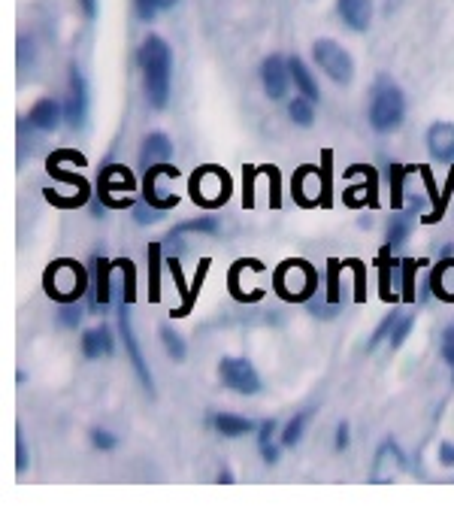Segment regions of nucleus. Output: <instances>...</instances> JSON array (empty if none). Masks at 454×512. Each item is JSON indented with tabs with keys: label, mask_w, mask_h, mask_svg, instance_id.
I'll list each match as a JSON object with an SVG mask.
<instances>
[{
	"label": "nucleus",
	"mask_w": 454,
	"mask_h": 512,
	"mask_svg": "<svg viewBox=\"0 0 454 512\" xmlns=\"http://www.w3.org/2000/svg\"><path fill=\"white\" fill-rule=\"evenodd\" d=\"M140 70H143V88L146 97L155 110H164L170 104V91H173V49L164 37L149 34L140 46Z\"/></svg>",
	"instance_id": "f257e3e1"
},
{
	"label": "nucleus",
	"mask_w": 454,
	"mask_h": 512,
	"mask_svg": "<svg viewBox=\"0 0 454 512\" xmlns=\"http://www.w3.org/2000/svg\"><path fill=\"white\" fill-rule=\"evenodd\" d=\"M406 119V97L403 88L397 82H391L388 76H382L373 88V100H370V128L376 134H391L403 125Z\"/></svg>",
	"instance_id": "f03ea898"
},
{
	"label": "nucleus",
	"mask_w": 454,
	"mask_h": 512,
	"mask_svg": "<svg viewBox=\"0 0 454 512\" xmlns=\"http://www.w3.org/2000/svg\"><path fill=\"white\" fill-rule=\"evenodd\" d=\"M276 294L288 303H309L318 294V270L303 258H288L273 276Z\"/></svg>",
	"instance_id": "7ed1b4c3"
},
{
	"label": "nucleus",
	"mask_w": 454,
	"mask_h": 512,
	"mask_svg": "<svg viewBox=\"0 0 454 512\" xmlns=\"http://www.w3.org/2000/svg\"><path fill=\"white\" fill-rule=\"evenodd\" d=\"M43 288L52 300L58 303H73L88 291V276L85 267L73 258H58L49 264L46 276H43Z\"/></svg>",
	"instance_id": "20e7f679"
},
{
	"label": "nucleus",
	"mask_w": 454,
	"mask_h": 512,
	"mask_svg": "<svg viewBox=\"0 0 454 512\" xmlns=\"http://www.w3.org/2000/svg\"><path fill=\"white\" fill-rule=\"evenodd\" d=\"M312 58L321 67V73H327V79H333L336 85H349L355 79L352 55L330 37H321V40L312 43Z\"/></svg>",
	"instance_id": "39448f33"
},
{
	"label": "nucleus",
	"mask_w": 454,
	"mask_h": 512,
	"mask_svg": "<svg viewBox=\"0 0 454 512\" xmlns=\"http://www.w3.org/2000/svg\"><path fill=\"white\" fill-rule=\"evenodd\" d=\"M191 197L197 207L215 210L231 197V179H227V173L221 167H200L191 176Z\"/></svg>",
	"instance_id": "423d86ee"
},
{
	"label": "nucleus",
	"mask_w": 454,
	"mask_h": 512,
	"mask_svg": "<svg viewBox=\"0 0 454 512\" xmlns=\"http://www.w3.org/2000/svg\"><path fill=\"white\" fill-rule=\"evenodd\" d=\"M179 179V170L167 161V164H155L146 170V182H143V191H146V203L155 210H173L179 203V194L173 191V182Z\"/></svg>",
	"instance_id": "0eeeda50"
},
{
	"label": "nucleus",
	"mask_w": 454,
	"mask_h": 512,
	"mask_svg": "<svg viewBox=\"0 0 454 512\" xmlns=\"http://www.w3.org/2000/svg\"><path fill=\"white\" fill-rule=\"evenodd\" d=\"M218 376L221 382L237 391V394H261L264 382H261V373L255 370V364L249 358H221L218 361Z\"/></svg>",
	"instance_id": "6e6552de"
},
{
	"label": "nucleus",
	"mask_w": 454,
	"mask_h": 512,
	"mask_svg": "<svg viewBox=\"0 0 454 512\" xmlns=\"http://www.w3.org/2000/svg\"><path fill=\"white\" fill-rule=\"evenodd\" d=\"M134 191V176H131V170L128 167H106L103 173H100V200L106 203V207H112V210H125V207H131V194Z\"/></svg>",
	"instance_id": "1a4fd4ad"
},
{
	"label": "nucleus",
	"mask_w": 454,
	"mask_h": 512,
	"mask_svg": "<svg viewBox=\"0 0 454 512\" xmlns=\"http://www.w3.org/2000/svg\"><path fill=\"white\" fill-rule=\"evenodd\" d=\"M403 473H406V455H403V449L394 440H385L376 449V461H373V470H370V482L373 485H391Z\"/></svg>",
	"instance_id": "9d476101"
},
{
	"label": "nucleus",
	"mask_w": 454,
	"mask_h": 512,
	"mask_svg": "<svg viewBox=\"0 0 454 512\" xmlns=\"http://www.w3.org/2000/svg\"><path fill=\"white\" fill-rule=\"evenodd\" d=\"M261 85H264V94H267L270 100H285V97H288V88L294 85L288 58H282V55H267L264 64H261Z\"/></svg>",
	"instance_id": "9b49d317"
},
{
	"label": "nucleus",
	"mask_w": 454,
	"mask_h": 512,
	"mask_svg": "<svg viewBox=\"0 0 454 512\" xmlns=\"http://www.w3.org/2000/svg\"><path fill=\"white\" fill-rule=\"evenodd\" d=\"M88 119V82L82 70L73 64L70 67V91H67V104H64V122L70 128H82Z\"/></svg>",
	"instance_id": "f8f14e48"
},
{
	"label": "nucleus",
	"mask_w": 454,
	"mask_h": 512,
	"mask_svg": "<svg viewBox=\"0 0 454 512\" xmlns=\"http://www.w3.org/2000/svg\"><path fill=\"white\" fill-rule=\"evenodd\" d=\"M119 334H122V340H125V349H128V358H131V367H134L140 385L152 394V391H155V376H152V370H149V364H146V355H143V349H140V343H137V334H134V328H131V322H128L125 313L119 316Z\"/></svg>",
	"instance_id": "ddd939ff"
},
{
	"label": "nucleus",
	"mask_w": 454,
	"mask_h": 512,
	"mask_svg": "<svg viewBox=\"0 0 454 512\" xmlns=\"http://www.w3.org/2000/svg\"><path fill=\"white\" fill-rule=\"evenodd\" d=\"M321 194H327L324 176L315 167H300L294 176V200L300 207H315V203H327Z\"/></svg>",
	"instance_id": "4468645a"
},
{
	"label": "nucleus",
	"mask_w": 454,
	"mask_h": 512,
	"mask_svg": "<svg viewBox=\"0 0 454 512\" xmlns=\"http://www.w3.org/2000/svg\"><path fill=\"white\" fill-rule=\"evenodd\" d=\"M427 152L433 161H442V164H454V122H433L427 128Z\"/></svg>",
	"instance_id": "2eb2a0df"
},
{
	"label": "nucleus",
	"mask_w": 454,
	"mask_h": 512,
	"mask_svg": "<svg viewBox=\"0 0 454 512\" xmlns=\"http://www.w3.org/2000/svg\"><path fill=\"white\" fill-rule=\"evenodd\" d=\"M61 119H64V107L58 104L55 97H40L37 104L31 107V113H28L31 128H37L40 134H52V131H58Z\"/></svg>",
	"instance_id": "dca6fc26"
},
{
	"label": "nucleus",
	"mask_w": 454,
	"mask_h": 512,
	"mask_svg": "<svg viewBox=\"0 0 454 512\" xmlns=\"http://www.w3.org/2000/svg\"><path fill=\"white\" fill-rule=\"evenodd\" d=\"M336 13L346 28L364 34L373 22V0H336Z\"/></svg>",
	"instance_id": "f3484780"
},
{
	"label": "nucleus",
	"mask_w": 454,
	"mask_h": 512,
	"mask_svg": "<svg viewBox=\"0 0 454 512\" xmlns=\"http://www.w3.org/2000/svg\"><path fill=\"white\" fill-rule=\"evenodd\" d=\"M82 355L88 361H97V358H109L112 352H116V337H112V331L106 325H97V328H88L82 334Z\"/></svg>",
	"instance_id": "a211bd4d"
},
{
	"label": "nucleus",
	"mask_w": 454,
	"mask_h": 512,
	"mask_svg": "<svg viewBox=\"0 0 454 512\" xmlns=\"http://www.w3.org/2000/svg\"><path fill=\"white\" fill-rule=\"evenodd\" d=\"M116 264H109L106 258L94 261V294H91V306H109L112 303V291H116Z\"/></svg>",
	"instance_id": "6ab92c4d"
},
{
	"label": "nucleus",
	"mask_w": 454,
	"mask_h": 512,
	"mask_svg": "<svg viewBox=\"0 0 454 512\" xmlns=\"http://www.w3.org/2000/svg\"><path fill=\"white\" fill-rule=\"evenodd\" d=\"M430 291H433V297L454 303V255L439 258V264L430 273Z\"/></svg>",
	"instance_id": "aec40b11"
},
{
	"label": "nucleus",
	"mask_w": 454,
	"mask_h": 512,
	"mask_svg": "<svg viewBox=\"0 0 454 512\" xmlns=\"http://www.w3.org/2000/svg\"><path fill=\"white\" fill-rule=\"evenodd\" d=\"M173 158V143L164 131H152L146 140H143V149H140V161L143 167H155V164H167Z\"/></svg>",
	"instance_id": "412c9836"
},
{
	"label": "nucleus",
	"mask_w": 454,
	"mask_h": 512,
	"mask_svg": "<svg viewBox=\"0 0 454 512\" xmlns=\"http://www.w3.org/2000/svg\"><path fill=\"white\" fill-rule=\"evenodd\" d=\"M212 428L227 440H237V437H246V434L258 431V425L252 419H243V416H234V413H215Z\"/></svg>",
	"instance_id": "4be33fe9"
},
{
	"label": "nucleus",
	"mask_w": 454,
	"mask_h": 512,
	"mask_svg": "<svg viewBox=\"0 0 454 512\" xmlns=\"http://www.w3.org/2000/svg\"><path fill=\"white\" fill-rule=\"evenodd\" d=\"M288 64H291V79H294V85H297V94H303V97H309L312 104H318V82H315V76H312V70L294 55V58H288Z\"/></svg>",
	"instance_id": "5701e85b"
},
{
	"label": "nucleus",
	"mask_w": 454,
	"mask_h": 512,
	"mask_svg": "<svg viewBox=\"0 0 454 512\" xmlns=\"http://www.w3.org/2000/svg\"><path fill=\"white\" fill-rule=\"evenodd\" d=\"M185 234H221V225H218V219H191V222L176 225V228L167 234V243H173V240H179V237H185Z\"/></svg>",
	"instance_id": "b1692460"
},
{
	"label": "nucleus",
	"mask_w": 454,
	"mask_h": 512,
	"mask_svg": "<svg viewBox=\"0 0 454 512\" xmlns=\"http://www.w3.org/2000/svg\"><path fill=\"white\" fill-rule=\"evenodd\" d=\"M288 116H291V122L297 128H312V122H315V104H312L309 97L297 94L291 104H288Z\"/></svg>",
	"instance_id": "393cba45"
},
{
	"label": "nucleus",
	"mask_w": 454,
	"mask_h": 512,
	"mask_svg": "<svg viewBox=\"0 0 454 512\" xmlns=\"http://www.w3.org/2000/svg\"><path fill=\"white\" fill-rule=\"evenodd\" d=\"M409 234H412V210H409V213H400V216H397V219L388 225V234H385V243H388V249H394V246H403Z\"/></svg>",
	"instance_id": "a878e982"
},
{
	"label": "nucleus",
	"mask_w": 454,
	"mask_h": 512,
	"mask_svg": "<svg viewBox=\"0 0 454 512\" xmlns=\"http://www.w3.org/2000/svg\"><path fill=\"white\" fill-rule=\"evenodd\" d=\"M312 419V409H303V413H297L285 428H282V446H297L303 440V431Z\"/></svg>",
	"instance_id": "bb28decb"
},
{
	"label": "nucleus",
	"mask_w": 454,
	"mask_h": 512,
	"mask_svg": "<svg viewBox=\"0 0 454 512\" xmlns=\"http://www.w3.org/2000/svg\"><path fill=\"white\" fill-rule=\"evenodd\" d=\"M179 4V0H134V13L140 22H155L158 13L164 10H173Z\"/></svg>",
	"instance_id": "cd10ccee"
},
{
	"label": "nucleus",
	"mask_w": 454,
	"mask_h": 512,
	"mask_svg": "<svg viewBox=\"0 0 454 512\" xmlns=\"http://www.w3.org/2000/svg\"><path fill=\"white\" fill-rule=\"evenodd\" d=\"M149 297L161 300V243L149 246Z\"/></svg>",
	"instance_id": "c85d7f7f"
},
{
	"label": "nucleus",
	"mask_w": 454,
	"mask_h": 512,
	"mask_svg": "<svg viewBox=\"0 0 454 512\" xmlns=\"http://www.w3.org/2000/svg\"><path fill=\"white\" fill-rule=\"evenodd\" d=\"M161 343H164V349H167V355L173 358V361H185V355H188V346H185V340L173 331V328H161Z\"/></svg>",
	"instance_id": "c756f323"
},
{
	"label": "nucleus",
	"mask_w": 454,
	"mask_h": 512,
	"mask_svg": "<svg viewBox=\"0 0 454 512\" xmlns=\"http://www.w3.org/2000/svg\"><path fill=\"white\" fill-rule=\"evenodd\" d=\"M412 328H415V316H397V322L391 328V337H388V346L397 352L406 343V337L412 334Z\"/></svg>",
	"instance_id": "7c9ffc66"
},
{
	"label": "nucleus",
	"mask_w": 454,
	"mask_h": 512,
	"mask_svg": "<svg viewBox=\"0 0 454 512\" xmlns=\"http://www.w3.org/2000/svg\"><path fill=\"white\" fill-rule=\"evenodd\" d=\"M421 264L418 261H412V258H406V261H400V276H403V300H415V270H418Z\"/></svg>",
	"instance_id": "2f4dec72"
},
{
	"label": "nucleus",
	"mask_w": 454,
	"mask_h": 512,
	"mask_svg": "<svg viewBox=\"0 0 454 512\" xmlns=\"http://www.w3.org/2000/svg\"><path fill=\"white\" fill-rule=\"evenodd\" d=\"M91 446H94V449H100V452H112V449L119 446V437L112 434V431L94 428V431H91Z\"/></svg>",
	"instance_id": "473e14b6"
},
{
	"label": "nucleus",
	"mask_w": 454,
	"mask_h": 512,
	"mask_svg": "<svg viewBox=\"0 0 454 512\" xmlns=\"http://www.w3.org/2000/svg\"><path fill=\"white\" fill-rule=\"evenodd\" d=\"M79 322H82V306H79V300L61 303V325L64 328H79Z\"/></svg>",
	"instance_id": "72a5a7b5"
},
{
	"label": "nucleus",
	"mask_w": 454,
	"mask_h": 512,
	"mask_svg": "<svg viewBox=\"0 0 454 512\" xmlns=\"http://www.w3.org/2000/svg\"><path fill=\"white\" fill-rule=\"evenodd\" d=\"M394 322H397V313H391V316H388V319H385V322H382V325L373 331V337H370V343H367V352H376V349H379V343L391 337V328H394Z\"/></svg>",
	"instance_id": "f704fd0d"
},
{
	"label": "nucleus",
	"mask_w": 454,
	"mask_h": 512,
	"mask_svg": "<svg viewBox=\"0 0 454 512\" xmlns=\"http://www.w3.org/2000/svg\"><path fill=\"white\" fill-rule=\"evenodd\" d=\"M421 176H424V182H427V188H430V194H436V188H433V179H430V173L421 167ZM442 213H445V203H442V197H436V210L424 219L427 225H433V222H439L442 219Z\"/></svg>",
	"instance_id": "c9c22d12"
},
{
	"label": "nucleus",
	"mask_w": 454,
	"mask_h": 512,
	"mask_svg": "<svg viewBox=\"0 0 454 512\" xmlns=\"http://www.w3.org/2000/svg\"><path fill=\"white\" fill-rule=\"evenodd\" d=\"M442 361L454 367V325L442 331Z\"/></svg>",
	"instance_id": "e433bc0d"
},
{
	"label": "nucleus",
	"mask_w": 454,
	"mask_h": 512,
	"mask_svg": "<svg viewBox=\"0 0 454 512\" xmlns=\"http://www.w3.org/2000/svg\"><path fill=\"white\" fill-rule=\"evenodd\" d=\"M16 470H19V473H25V470H28V446H25L22 428L16 431Z\"/></svg>",
	"instance_id": "4c0bfd02"
},
{
	"label": "nucleus",
	"mask_w": 454,
	"mask_h": 512,
	"mask_svg": "<svg viewBox=\"0 0 454 512\" xmlns=\"http://www.w3.org/2000/svg\"><path fill=\"white\" fill-rule=\"evenodd\" d=\"M276 419H267V422H261L258 425V446H267V443H273V434H276Z\"/></svg>",
	"instance_id": "58836bf2"
},
{
	"label": "nucleus",
	"mask_w": 454,
	"mask_h": 512,
	"mask_svg": "<svg viewBox=\"0 0 454 512\" xmlns=\"http://www.w3.org/2000/svg\"><path fill=\"white\" fill-rule=\"evenodd\" d=\"M436 458H439L442 467H454V443H439Z\"/></svg>",
	"instance_id": "ea45409f"
},
{
	"label": "nucleus",
	"mask_w": 454,
	"mask_h": 512,
	"mask_svg": "<svg viewBox=\"0 0 454 512\" xmlns=\"http://www.w3.org/2000/svg\"><path fill=\"white\" fill-rule=\"evenodd\" d=\"M161 213H164V210H152V213H149V207H137V222H140V225H152V222L161 219Z\"/></svg>",
	"instance_id": "a19ab883"
},
{
	"label": "nucleus",
	"mask_w": 454,
	"mask_h": 512,
	"mask_svg": "<svg viewBox=\"0 0 454 512\" xmlns=\"http://www.w3.org/2000/svg\"><path fill=\"white\" fill-rule=\"evenodd\" d=\"M346 446H349V425H346V422H339V425H336V449L343 452Z\"/></svg>",
	"instance_id": "79ce46f5"
},
{
	"label": "nucleus",
	"mask_w": 454,
	"mask_h": 512,
	"mask_svg": "<svg viewBox=\"0 0 454 512\" xmlns=\"http://www.w3.org/2000/svg\"><path fill=\"white\" fill-rule=\"evenodd\" d=\"M336 273H339V261H330V291H327L330 303H336V288H339V282H336Z\"/></svg>",
	"instance_id": "37998d69"
},
{
	"label": "nucleus",
	"mask_w": 454,
	"mask_h": 512,
	"mask_svg": "<svg viewBox=\"0 0 454 512\" xmlns=\"http://www.w3.org/2000/svg\"><path fill=\"white\" fill-rule=\"evenodd\" d=\"M261 449V458L267 461V464H276L279 461V449L273 446V443H267V446H258Z\"/></svg>",
	"instance_id": "c03bdc74"
},
{
	"label": "nucleus",
	"mask_w": 454,
	"mask_h": 512,
	"mask_svg": "<svg viewBox=\"0 0 454 512\" xmlns=\"http://www.w3.org/2000/svg\"><path fill=\"white\" fill-rule=\"evenodd\" d=\"M79 7H82L85 19H97V0H79Z\"/></svg>",
	"instance_id": "a18cd8bd"
},
{
	"label": "nucleus",
	"mask_w": 454,
	"mask_h": 512,
	"mask_svg": "<svg viewBox=\"0 0 454 512\" xmlns=\"http://www.w3.org/2000/svg\"><path fill=\"white\" fill-rule=\"evenodd\" d=\"M218 485H234V473L231 470H221L218 473Z\"/></svg>",
	"instance_id": "49530a36"
},
{
	"label": "nucleus",
	"mask_w": 454,
	"mask_h": 512,
	"mask_svg": "<svg viewBox=\"0 0 454 512\" xmlns=\"http://www.w3.org/2000/svg\"><path fill=\"white\" fill-rule=\"evenodd\" d=\"M451 382H454V373H451Z\"/></svg>",
	"instance_id": "de8ad7c7"
}]
</instances>
